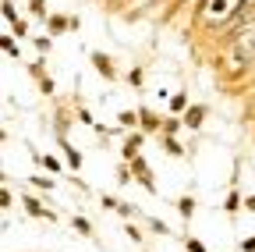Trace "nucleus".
<instances>
[{
	"label": "nucleus",
	"mask_w": 255,
	"mask_h": 252,
	"mask_svg": "<svg viewBox=\"0 0 255 252\" xmlns=\"http://www.w3.org/2000/svg\"><path fill=\"white\" fill-rule=\"evenodd\" d=\"M174 132H177V121H174V117H170V121H167V124H163V135H174Z\"/></svg>",
	"instance_id": "17"
},
{
	"label": "nucleus",
	"mask_w": 255,
	"mask_h": 252,
	"mask_svg": "<svg viewBox=\"0 0 255 252\" xmlns=\"http://www.w3.org/2000/svg\"><path fill=\"white\" fill-rule=\"evenodd\" d=\"M152 4H156V0H145V7H152Z\"/></svg>",
	"instance_id": "22"
},
{
	"label": "nucleus",
	"mask_w": 255,
	"mask_h": 252,
	"mask_svg": "<svg viewBox=\"0 0 255 252\" xmlns=\"http://www.w3.org/2000/svg\"><path fill=\"white\" fill-rule=\"evenodd\" d=\"M142 132H135V135H128L124 139V160H135V156H138V146H142Z\"/></svg>",
	"instance_id": "3"
},
{
	"label": "nucleus",
	"mask_w": 255,
	"mask_h": 252,
	"mask_svg": "<svg viewBox=\"0 0 255 252\" xmlns=\"http://www.w3.org/2000/svg\"><path fill=\"white\" fill-rule=\"evenodd\" d=\"M25 206H28V213H32V217H46V220H53V213H50V210H43L36 199H32V196L25 199Z\"/></svg>",
	"instance_id": "7"
},
{
	"label": "nucleus",
	"mask_w": 255,
	"mask_h": 252,
	"mask_svg": "<svg viewBox=\"0 0 255 252\" xmlns=\"http://www.w3.org/2000/svg\"><path fill=\"white\" fill-rule=\"evenodd\" d=\"M188 252H206V249H202V242H199V238H188Z\"/></svg>",
	"instance_id": "14"
},
{
	"label": "nucleus",
	"mask_w": 255,
	"mask_h": 252,
	"mask_svg": "<svg viewBox=\"0 0 255 252\" xmlns=\"http://www.w3.org/2000/svg\"><path fill=\"white\" fill-rule=\"evenodd\" d=\"M163 146H167V153H170V156H184V149H181V146H177V142H174L170 135L163 139Z\"/></svg>",
	"instance_id": "10"
},
{
	"label": "nucleus",
	"mask_w": 255,
	"mask_h": 252,
	"mask_svg": "<svg viewBox=\"0 0 255 252\" xmlns=\"http://www.w3.org/2000/svg\"><path fill=\"white\" fill-rule=\"evenodd\" d=\"M103 206H107V210H121V203H117L114 196H103Z\"/></svg>",
	"instance_id": "16"
},
{
	"label": "nucleus",
	"mask_w": 255,
	"mask_h": 252,
	"mask_svg": "<svg viewBox=\"0 0 255 252\" xmlns=\"http://www.w3.org/2000/svg\"><path fill=\"white\" fill-rule=\"evenodd\" d=\"M117 181H121V185H128V181H131V178H128V167H117Z\"/></svg>",
	"instance_id": "19"
},
{
	"label": "nucleus",
	"mask_w": 255,
	"mask_h": 252,
	"mask_svg": "<svg viewBox=\"0 0 255 252\" xmlns=\"http://www.w3.org/2000/svg\"><path fill=\"white\" fill-rule=\"evenodd\" d=\"M64 149H68V164H71V167L78 171V167H82V156H78V153H75L71 146H64Z\"/></svg>",
	"instance_id": "11"
},
{
	"label": "nucleus",
	"mask_w": 255,
	"mask_h": 252,
	"mask_svg": "<svg viewBox=\"0 0 255 252\" xmlns=\"http://www.w3.org/2000/svg\"><path fill=\"white\" fill-rule=\"evenodd\" d=\"M138 124H142V132H156V128H159V117H156L149 107H142V110H138Z\"/></svg>",
	"instance_id": "4"
},
{
	"label": "nucleus",
	"mask_w": 255,
	"mask_h": 252,
	"mask_svg": "<svg viewBox=\"0 0 255 252\" xmlns=\"http://www.w3.org/2000/svg\"><path fill=\"white\" fill-rule=\"evenodd\" d=\"M177 213L188 220L191 213H195V199H191V196H181V199H177Z\"/></svg>",
	"instance_id": "5"
},
{
	"label": "nucleus",
	"mask_w": 255,
	"mask_h": 252,
	"mask_svg": "<svg viewBox=\"0 0 255 252\" xmlns=\"http://www.w3.org/2000/svg\"><path fill=\"white\" fill-rule=\"evenodd\" d=\"M71 224H75V228H78L82 235H92V228H89V220H85V217H75V220H71Z\"/></svg>",
	"instance_id": "12"
},
{
	"label": "nucleus",
	"mask_w": 255,
	"mask_h": 252,
	"mask_svg": "<svg viewBox=\"0 0 255 252\" xmlns=\"http://www.w3.org/2000/svg\"><path fill=\"white\" fill-rule=\"evenodd\" d=\"M32 185H36V188H50L53 181H50V178H32Z\"/></svg>",
	"instance_id": "18"
},
{
	"label": "nucleus",
	"mask_w": 255,
	"mask_h": 252,
	"mask_svg": "<svg viewBox=\"0 0 255 252\" xmlns=\"http://www.w3.org/2000/svg\"><path fill=\"white\" fill-rule=\"evenodd\" d=\"M238 206H241V196H238V192H231V196H227V206H223V210L234 217V213H238Z\"/></svg>",
	"instance_id": "9"
},
{
	"label": "nucleus",
	"mask_w": 255,
	"mask_h": 252,
	"mask_svg": "<svg viewBox=\"0 0 255 252\" xmlns=\"http://www.w3.org/2000/svg\"><path fill=\"white\" fill-rule=\"evenodd\" d=\"M92 64H96V71H100L103 78H114L117 71H114V64H110V57L107 53H92Z\"/></svg>",
	"instance_id": "2"
},
{
	"label": "nucleus",
	"mask_w": 255,
	"mask_h": 252,
	"mask_svg": "<svg viewBox=\"0 0 255 252\" xmlns=\"http://www.w3.org/2000/svg\"><path fill=\"white\" fill-rule=\"evenodd\" d=\"M117 124H121V128H135V124H138V114H135V110H121V114H117Z\"/></svg>",
	"instance_id": "6"
},
{
	"label": "nucleus",
	"mask_w": 255,
	"mask_h": 252,
	"mask_svg": "<svg viewBox=\"0 0 255 252\" xmlns=\"http://www.w3.org/2000/svg\"><path fill=\"white\" fill-rule=\"evenodd\" d=\"M245 206H248V210L255 213V196H248V199H245Z\"/></svg>",
	"instance_id": "21"
},
{
	"label": "nucleus",
	"mask_w": 255,
	"mask_h": 252,
	"mask_svg": "<svg viewBox=\"0 0 255 252\" xmlns=\"http://www.w3.org/2000/svg\"><path fill=\"white\" fill-rule=\"evenodd\" d=\"M39 85H43V92H46V96L53 92V78H46V75H43V78H39Z\"/></svg>",
	"instance_id": "15"
},
{
	"label": "nucleus",
	"mask_w": 255,
	"mask_h": 252,
	"mask_svg": "<svg viewBox=\"0 0 255 252\" xmlns=\"http://www.w3.org/2000/svg\"><path fill=\"white\" fill-rule=\"evenodd\" d=\"M202 121H206V107H202V103H191V107L184 110V124H188V128H199Z\"/></svg>",
	"instance_id": "1"
},
{
	"label": "nucleus",
	"mask_w": 255,
	"mask_h": 252,
	"mask_svg": "<svg viewBox=\"0 0 255 252\" xmlns=\"http://www.w3.org/2000/svg\"><path fill=\"white\" fill-rule=\"evenodd\" d=\"M170 110H188V96H184V92L170 96Z\"/></svg>",
	"instance_id": "8"
},
{
	"label": "nucleus",
	"mask_w": 255,
	"mask_h": 252,
	"mask_svg": "<svg viewBox=\"0 0 255 252\" xmlns=\"http://www.w3.org/2000/svg\"><path fill=\"white\" fill-rule=\"evenodd\" d=\"M0 46H4V53H7V57H18V46H14V43H11L7 36H4V39H0Z\"/></svg>",
	"instance_id": "13"
},
{
	"label": "nucleus",
	"mask_w": 255,
	"mask_h": 252,
	"mask_svg": "<svg viewBox=\"0 0 255 252\" xmlns=\"http://www.w3.org/2000/svg\"><path fill=\"white\" fill-rule=\"evenodd\" d=\"M241 249H245V252H255V238H248V242H245Z\"/></svg>",
	"instance_id": "20"
}]
</instances>
